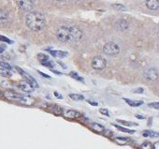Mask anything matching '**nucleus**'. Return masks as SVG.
<instances>
[{"mask_svg":"<svg viewBox=\"0 0 159 149\" xmlns=\"http://www.w3.org/2000/svg\"><path fill=\"white\" fill-rule=\"evenodd\" d=\"M4 96L7 99L10 101H15V102H19L20 101V97L22 95H20L19 93L17 92H14V91H11V90H8V91H5L4 92Z\"/></svg>","mask_w":159,"mask_h":149,"instance_id":"nucleus-8","label":"nucleus"},{"mask_svg":"<svg viewBox=\"0 0 159 149\" xmlns=\"http://www.w3.org/2000/svg\"><path fill=\"white\" fill-rule=\"evenodd\" d=\"M149 106L153 108V109H157L159 110V102H153V103H149Z\"/></svg>","mask_w":159,"mask_h":149,"instance_id":"nucleus-31","label":"nucleus"},{"mask_svg":"<svg viewBox=\"0 0 159 149\" xmlns=\"http://www.w3.org/2000/svg\"><path fill=\"white\" fill-rule=\"evenodd\" d=\"M64 116L66 118H70V119H77L81 116L80 113L75 111V110H67L65 112Z\"/></svg>","mask_w":159,"mask_h":149,"instance_id":"nucleus-14","label":"nucleus"},{"mask_svg":"<svg viewBox=\"0 0 159 149\" xmlns=\"http://www.w3.org/2000/svg\"><path fill=\"white\" fill-rule=\"evenodd\" d=\"M16 69L18 70V72L21 74V75H22V77H25V78L26 79V82H28L34 88H38V84L37 81L30 75V74H28L27 72H26L25 70H22V68H18V67H16Z\"/></svg>","mask_w":159,"mask_h":149,"instance_id":"nucleus-7","label":"nucleus"},{"mask_svg":"<svg viewBox=\"0 0 159 149\" xmlns=\"http://www.w3.org/2000/svg\"><path fill=\"white\" fill-rule=\"evenodd\" d=\"M57 1H60V0H57Z\"/></svg>","mask_w":159,"mask_h":149,"instance_id":"nucleus-42","label":"nucleus"},{"mask_svg":"<svg viewBox=\"0 0 159 149\" xmlns=\"http://www.w3.org/2000/svg\"><path fill=\"white\" fill-rule=\"evenodd\" d=\"M136 117L141 118V119H144V116H141V115H139V114H136Z\"/></svg>","mask_w":159,"mask_h":149,"instance_id":"nucleus-40","label":"nucleus"},{"mask_svg":"<svg viewBox=\"0 0 159 149\" xmlns=\"http://www.w3.org/2000/svg\"><path fill=\"white\" fill-rule=\"evenodd\" d=\"M114 9H116V10H125V8L123 6V5H120V4H117V5H113L112 6Z\"/></svg>","mask_w":159,"mask_h":149,"instance_id":"nucleus-32","label":"nucleus"},{"mask_svg":"<svg viewBox=\"0 0 159 149\" xmlns=\"http://www.w3.org/2000/svg\"><path fill=\"white\" fill-rule=\"evenodd\" d=\"M91 129H92L94 131L97 132V133H103L105 131V129L102 125H100V124L98 123H93L91 124Z\"/></svg>","mask_w":159,"mask_h":149,"instance_id":"nucleus-15","label":"nucleus"},{"mask_svg":"<svg viewBox=\"0 0 159 149\" xmlns=\"http://www.w3.org/2000/svg\"><path fill=\"white\" fill-rule=\"evenodd\" d=\"M114 142L120 145H125L130 142V139L127 137H116V138H114Z\"/></svg>","mask_w":159,"mask_h":149,"instance_id":"nucleus-19","label":"nucleus"},{"mask_svg":"<svg viewBox=\"0 0 159 149\" xmlns=\"http://www.w3.org/2000/svg\"><path fill=\"white\" fill-rule=\"evenodd\" d=\"M52 112H53L54 114H56V115H61V114H63L62 108H60L59 106H56V105H54V106H53Z\"/></svg>","mask_w":159,"mask_h":149,"instance_id":"nucleus-24","label":"nucleus"},{"mask_svg":"<svg viewBox=\"0 0 159 149\" xmlns=\"http://www.w3.org/2000/svg\"><path fill=\"white\" fill-rule=\"evenodd\" d=\"M70 97L72 98L75 101H83L84 99V97L80 94H70Z\"/></svg>","mask_w":159,"mask_h":149,"instance_id":"nucleus-23","label":"nucleus"},{"mask_svg":"<svg viewBox=\"0 0 159 149\" xmlns=\"http://www.w3.org/2000/svg\"><path fill=\"white\" fill-rule=\"evenodd\" d=\"M70 75L73 78V79H75V80H77V81H81V82H83V78L82 77H81L79 74L76 72V71H71L70 72Z\"/></svg>","mask_w":159,"mask_h":149,"instance_id":"nucleus-26","label":"nucleus"},{"mask_svg":"<svg viewBox=\"0 0 159 149\" xmlns=\"http://www.w3.org/2000/svg\"><path fill=\"white\" fill-rule=\"evenodd\" d=\"M0 75L3 76V77H6V78H10V77L11 76V72H10V70H9V69L3 68H0Z\"/></svg>","mask_w":159,"mask_h":149,"instance_id":"nucleus-22","label":"nucleus"},{"mask_svg":"<svg viewBox=\"0 0 159 149\" xmlns=\"http://www.w3.org/2000/svg\"><path fill=\"white\" fill-rule=\"evenodd\" d=\"M38 72H39V74H41L42 76L46 77V78H50V76H49V75H46V74H44V73H42V72H40V71H38Z\"/></svg>","mask_w":159,"mask_h":149,"instance_id":"nucleus-38","label":"nucleus"},{"mask_svg":"<svg viewBox=\"0 0 159 149\" xmlns=\"http://www.w3.org/2000/svg\"><path fill=\"white\" fill-rule=\"evenodd\" d=\"M26 26L32 31H40L46 24V18L38 11H30L26 16Z\"/></svg>","mask_w":159,"mask_h":149,"instance_id":"nucleus-1","label":"nucleus"},{"mask_svg":"<svg viewBox=\"0 0 159 149\" xmlns=\"http://www.w3.org/2000/svg\"><path fill=\"white\" fill-rule=\"evenodd\" d=\"M144 77L148 81H155L158 79V72L155 68H149L144 72Z\"/></svg>","mask_w":159,"mask_h":149,"instance_id":"nucleus-9","label":"nucleus"},{"mask_svg":"<svg viewBox=\"0 0 159 149\" xmlns=\"http://www.w3.org/2000/svg\"><path fill=\"white\" fill-rule=\"evenodd\" d=\"M9 21V13L4 10H0V23H4Z\"/></svg>","mask_w":159,"mask_h":149,"instance_id":"nucleus-17","label":"nucleus"},{"mask_svg":"<svg viewBox=\"0 0 159 149\" xmlns=\"http://www.w3.org/2000/svg\"><path fill=\"white\" fill-rule=\"evenodd\" d=\"M106 65H107L106 60L103 57H101V56H96L92 60V67L95 69H97V70H102V69H104L105 67H106Z\"/></svg>","mask_w":159,"mask_h":149,"instance_id":"nucleus-6","label":"nucleus"},{"mask_svg":"<svg viewBox=\"0 0 159 149\" xmlns=\"http://www.w3.org/2000/svg\"><path fill=\"white\" fill-rule=\"evenodd\" d=\"M5 49H6V48H5V46H3V45H2V46H0V54H2V53L5 51Z\"/></svg>","mask_w":159,"mask_h":149,"instance_id":"nucleus-36","label":"nucleus"},{"mask_svg":"<svg viewBox=\"0 0 159 149\" xmlns=\"http://www.w3.org/2000/svg\"><path fill=\"white\" fill-rule=\"evenodd\" d=\"M50 54L53 56L57 57V58H63V57H66L67 56V53L63 52V51H50Z\"/></svg>","mask_w":159,"mask_h":149,"instance_id":"nucleus-20","label":"nucleus"},{"mask_svg":"<svg viewBox=\"0 0 159 149\" xmlns=\"http://www.w3.org/2000/svg\"><path fill=\"white\" fill-rule=\"evenodd\" d=\"M1 95H2V93H1V91H0V97H1Z\"/></svg>","mask_w":159,"mask_h":149,"instance_id":"nucleus-41","label":"nucleus"},{"mask_svg":"<svg viewBox=\"0 0 159 149\" xmlns=\"http://www.w3.org/2000/svg\"><path fill=\"white\" fill-rule=\"evenodd\" d=\"M135 93H143V89L142 88H138L135 90Z\"/></svg>","mask_w":159,"mask_h":149,"instance_id":"nucleus-35","label":"nucleus"},{"mask_svg":"<svg viewBox=\"0 0 159 149\" xmlns=\"http://www.w3.org/2000/svg\"><path fill=\"white\" fill-rule=\"evenodd\" d=\"M116 26H117V28L120 29V30H126L128 28V23L125 20H120L116 23Z\"/></svg>","mask_w":159,"mask_h":149,"instance_id":"nucleus-18","label":"nucleus"},{"mask_svg":"<svg viewBox=\"0 0 159 149\" xmlns=\"http://www.w3.org/2000/svg\"><path fill=\"white\" fill-rule=\"evenodd\" d=\"M38 61L45 67H48V68H53L54 67V63L52 60H50V57L47 56L46 55H43V54H39L38 56Z\"/></svg>","mask_w":159,"mask_h":149,"instance_id":"nucleus-10","label":"nucleus"},{"mask_svg":"<svg viewBox=\"0 0 159 149\" xmlns=\"http://www.w3.org/2000/svg\"><path fill=\"white\" fill-rule=\"evenodd\" d=\"M103 52L108 56H116L120 52V48L114 42H108L103 47Z\"/></svg>","mask_w":159,"mask_h":149,"instance_id":"nucleus-2","label":"nucleus"},{"mask_svg":"<svg viewBox=\"0 0 159 149\" xmlns=\"http://www.w3.org/2000/svg\"><path fill=\"white\" fill-rule=\"evenodd\" d=\"M19 87L26 93H31L34 90V87L26 81H21L19 83Z\"/></svg>","mask_w":159,"mask_h":149,"instance_id":"nucleus-12","label":"nucleus"},{"mask_svg":"<svg viewBox=\"0 0 159 149\" xmlns=\"http://www.w3.org/2000/svg\"><path fill=\"white\" fill-rule=\"evenodd\" d=\"M19 103L24 104V105H27V106H30V105H33V104L35 103V99H34L32 97H30V96H27V95H22L21 97H20Z\"/></svg>","mask_w":159,"mask_h":149,"instance_id":"nucleus-11","label":"nucleus"},{"mask_svg":"<svg viewBox=\"0 0 159 149\" xmlns=\"http://www.w3.org/2000/svg\"><path fill=\"white\" fill-rule=\"evenodd\" d=\"M99 112H100L102 114L106 115V116H109V111H108L107 109H100Z\"/></svg>","mask_w":159,"mask_h":149,"instance_id":"nucleus-33","label":"nucleus"},{"mask_svg":"<svg viewBox=\"0 0 159 149\" xmlns=\"http://www.w3.org/2000/svg\"><path fill=\"white\" fill-rule=\"evenodd\" d=\"M145 4L149 10H156L159 9V0H146Z\"/></svg>","mask_w":159,"mask_h":149,"instance_id":"nucleus-13","label":"nucleus"},{"mask_svg":"<svg viewBox=\"0 0 159 149\" xmlns=\"http://www.w3.org/2000/svg\"><path fill=\"white\" fill-rule=\"evenodd\" d=\"M18 7L24 11H31L34 8V0H16Z\"/></svg>","mask_w":159,"mask_h":149,"instance_id":"nucleus-5","label":"nucleus"},{"mask_svg":"<svg viewBox=\"0 0 159 149\" xmlns=\"http://www.w3.org/2000/svg\"><path fill=\"white\" fill-rule=\"evenodd\" d=\"M0 41H3V42L9 43V44H11V43H12V41H11L10 39H8V38L5 37V36H1V35H0Z\"/></svg>","mask_w":159,"mask_h":149,"instance_id":"nucleus-30","label":"nucleus"},{"mask_svg":"<svg viewBox=\"0 0 159 149\" xmlns=\"http://www.w3.org/2000/svg\"><path fill=\"white\" fill-rule=\"evenodd\" d=\"M153 149H159V142H156L153 145Z\"/></svg>","mask_w":159,"mask_h":149,"instance_id":"nucleus-34","label":"nucleus"},{"mask_svg":"<svg viewBox=\"0 0 159 149\" xmlns=\"http://www.w3.org/2000/svg\"><path fill=\"white\" fill-rule=\"evenodd\" d=\"M116 129H118L119 130L123 131V132H125V133H130V134H133L135 132V130H128V129H125V128H123L121 126H117V125H113Z\"/></svg>","mask_w":159,"mask_h":149,"instance_id":"nucleus-27","label":"nucleus"},{"mask_svg":"<svg viewBox=\"0 0 159 149\" xmlns=\"http://www.w3.org/2000/svg\"><path fill=\"white\" fill-rule=\"evenodd\" d=\"M153 145L150 142H144L141 145V149H152Z\"/></svg>","mask_w":159,"mask_h":149,"instance_id":"nucleus-28","label":"nucleus"},{"mask_svg":"<svg viewBox=\"0 0 159 149\" xmlns=\"http://www.w3.org/2000/svg\"><path fill=\"white\" fill-rule=\"evenodd\" d=\"M0 67L3 68H6V69H9V70L11 69V66L10 64H8L7 62H0Z\"/></svg>","mask_w":159,"mask_h":149,"instance_id":"nucleus-29","label":"nucleus"},{"mask_svg":"<svg viewBox=\"0 0 159 149\" xmlns=\"http://www.w3.org/2000/svg\"><path fill=\"white\" fill-rule=\"evenodd\" d=\"M142 134L144 137H152V138L159 137V132H155V131H152V130H145V131H143Z\"/></svg>","mask_w":159,"mask_h":149,"instance_id":"nucleus-21","label":"nucleus"},{"mask_svg":"<svg viewBox=\"0 0 159 149\" xmlns=\"http://www.w3.org/2000/svg\"><path fill=\"white\" fill-rule=\"evenodd\" d=\"M56 37L59 40L63 42L70 41V27H60L56 30Z\"/></svg>","mask_w":159,"mask_h":149,"instance_id":"nucleus-3","label":"nucleus"},{"mask_svg":"<svg viewBox=\"0 0 159 149\" xmlns=\"http://www.w3.org/2000/svg\"><path fill=\"white\" fill-rule=\"evenodd\" d=\"M88 102H89L90 104H92V105H94V106H97V102H93V101H89Z\"/></svg>","mask_w":159,"mask_h":149,"instance_id":"nucleus-39","label":"nucleus"},{"mask_svg":"<svg viewBox=\"0 0 159 149\" xmlns=\"http://www.w3.org/2000/svg\"><path fill=\"white\" fill-rule=\"evenodd\" d=\"M81 38H82V31L79 27L75 26L70 27V42H77Z\"/></svg>","mask_w":159,"mask_h":149,"instance_id":"nucleus-4","label":"nucleus"},{"mask_svg":"<svg viewBox=\"0 0 159 149\" xmlns=\"http://www.w3.org/2000/svg\"><path fill=\"white\" fill-rule=\"evenodd\" d=\"M54 96H55L56 97H58V98H62V96H61L58 92H54Z\"/></svg>","mask_w":159,"mask_h":149,"instance_id":"nucleus-37","label":"nucleus"},{"mask_svg":"<svg viewBox=\"0 0 159 149\" xmlns=\"http://www.w3.org/2000/svg\"><path fill=\"white\" fill-rule=\"evenodd\" d=\"M124 101L132 107H138L143 104V101H131V99H128V98H124Z\"/></svg>","mask_w":159,"mask_h":149,"instance_id":"nucleus-16","label":"nucleus"},{"mask_svg":"<svg viewBox=\"0 0 159 149\" xmlns=\"http://www.w3.org/2000/svg\"><path fill=\"white\" fill-rule=\"evenodd\" d=\"M117 121H118L119 123L123 124L124 126H127V127H131V126H138V124L133 123V122H129V121H125V120H121V119H118Z\"/></svg>","mask_w":159,"mask_h":149,"instance_id":"nucleus-25","label":"nucleus"}]
</instances>
